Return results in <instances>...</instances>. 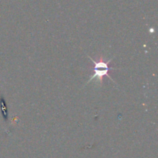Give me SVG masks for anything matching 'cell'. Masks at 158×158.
<instances>
[{
    "mask_svg": "<svg viewBox=\"0 0 158 158\" xmlns=\"http://www.w3.org/2000/svg\"><path fill=\"white\" fill-rule=\"evenodd\" d=\"M89 58L90 59L93 61V63H94V74H93L92 77L89 78L87 83H90V82H92L93 80H96L100 83H102V82H103V78L105 76L109 77L110 80L114 81L112 77H111L109 74L110 70H114V69H115L114 68H112V66H110V63L111 60H104L103 57H100L99 60H93V58H91V57L89 56Z\"/></svg>",
    "mask_w": 158,
    "mask_h": 158,
    "instance_id": "1",
    "label": "cell"
}]
</instances>
